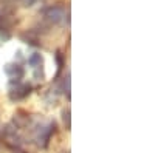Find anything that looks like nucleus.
Segmentation results:
<instances>
[]
</instances>
